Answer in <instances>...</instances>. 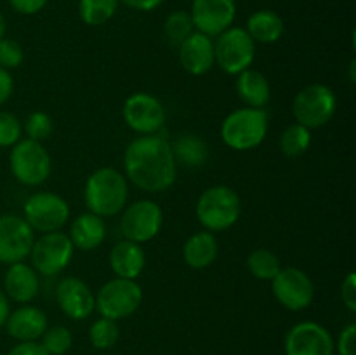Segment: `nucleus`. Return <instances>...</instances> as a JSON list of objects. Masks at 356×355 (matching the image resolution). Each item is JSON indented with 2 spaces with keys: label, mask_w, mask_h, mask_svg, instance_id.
I'll return each instance as SVG.
<instances>
[{
  "label": "nucleus",
  "mask_w": 356,
  "mask_h": 355,
  "mask_svg": "<svg viewBox=\"0 0 356 355\" xmlns=\"http://www.w3.org/2000/svg\"><path fill=\"white\" fill-rule=\"evenodd\" d=\"M124 171L125 178L139 190L149 194L169 190L177 174L170 139L160 132L136 138L124 153Z\"/></svg>",
  "instance_id": "nucleus-1"
},
{
  "label": "nucleus",
  "mask_w": 356,
  "mask_h": 355,
  "mask_svg": "<svg viewBox=\"0 0 356 355\" xmlns=\"http://www.w3.org/2000/svg\"><path fill=\"white\" fill-rule=\"evenodd\" d=\"M127 178L115 167H99L87 178L83 200L92 214L101 218L117 216L127 205Z\"/></svg>",
  "instance_id": "nucleus-2"
},
{
  "label": "nucleus",
  "mask_w": 356,
  "mask_h": 355,
  "mask_svg": "<svg viewBox=\"0 0 356 355\" xmlns=\"http://www.w3.org/2000/svg\"><path fill=\"white\" fill-rule=\"evenodd\" d=\"M268 113L264 108H236L226 115L221 124V138L226 146L236 152L254 150L266 139Z\"/></svg>",
  "instance_id": "nucleus-3"
},
{
  "label": "nucleus",
  "mask_w": 356,
  "mask_h": 355,
  "mask_svg": "<svg viewBox=\"0 0 356 355\" xmlns=\"http://www.w3.org/2000/svg\"><path fill=\"white\" fill-rule=\"evenodd\" d=\"M242 200L233 188L216 184L207 188L197 200V219L207 232H222L238 221Z\"/></svg>",
  "instance_id": "nucleus-4"
},
{
  "label": "nucleus",
  "mask_w": 356,
  "mask_h": 355,
  "mask_svg": "<svg viewBox=\"0 0 356 355\" xmlns=\"http://www.w3.org/2000/svg\"><path fill=\"white\" fill-rule=\"evenodd\" d=\"M336 110V93L325 84H309L299 90L292 101L296 122L308 129H318L329 124Z\"/></svg>",
  "instance_id": "nucleus-5"
},
{
  "label": "nucleus",
  "mask_w": 356,
  "mask_h": 355,
  "mask_svg": "<svg viewBox=\"0 0 356 355\" xmlns=\"http://www.w3.org/2000/svg\"><path fill=\"white\" fill-rule=\"evenodd\" d=\"M216 65L228 75H238L252 66L256 59V42L245 28L229 26L214 40Z\"/></svg>",
  "instance_id": "nucleus-6"
},
{
  "label": "nucleus",
  "mask_w": 356,
  "mask_h": 355,
  "mask_svg": "<svg viewBox=\"0 0 356 355\" xmlns=\"http://www.w3.org/2000/svg\"><path fill=\"white\" fill-rule=\"evenodd\" d=\"M10 173L26 187H38L51 176V155L42 143L33 139H19L9 155Z\"/></svg>",
  "instance_id": "nucleus-7"
},
{
  "label": "nucleus",
  "mask_w": 356,
  "mask_h": 355,
  "mask_svg": "<svg viewBox=\"0 0 356 355\" xmlns=\"http://www.w3.org/2000/svg\"><path fill=\"white\" fill-rule=\"evenodd\" d=\"M141 285L131 278H111L101 285L96 294V310L101 317L111 320L127 319L141 306Z\"/></svg>",
  "instance_id": "nucleus-8"
},
{
  "label": "nucleus",
  "mask_w": 356,
  "mask_h": 355,
  "mask_svg": "<svg viewBox=\"0 0 356 355\" xmlns=\"http://www.w3.org/2000/svg\"><path fill=\"white\" fill-rule=\"evenodd\" d=\"M23 218L33 232H58L68 223L70 205L54 191H38L30 195L23 205Z\"/></svg>",
  "instance_id": "nucleus-9"
},
{
  "label": "nucleus",
  "mask_w": 356,
  "mask_h": 355,
  "mask_svg": "<svg viewBox=\"0 0 356 355\" xmlns=\"http://www.w3.org/2000/svg\"><path fill=\"white\" fill-rule=\"evenodd\" d=\"M73 253H75V247H73L68 233L61 232V230L42 233L31 246V267L35 268L37 274L52 277V275L61 274L68 267Z\"/></svg>",
  "instance_id": "nucleus-10"
},
{
  "label": "nucleus",
  "mask_w": 356,
  "mask_h": 355,
  "mask_svg": "<svg viewBox=\"0 0 356 355\" xmlns=\"http://www.w3.org/2000/svg\"><path fill=\"white\" fill-rule=\"evenodd\" d=\"M163 225V212L156 202L143 198L125 205L120 218V232L125 240L145 244L155 239Z\"/></svg>",
  "instance_id": "nucleus-11"
},
{
  "label": "nucleus",
  "mask_w": 356,
  "mask_h": 355,
  "mask_svg": "<svg viewBox=\"0 0 356 355\" xmlns=\"http://www.w3.org/2000/svg\"><path fill=\"white\" fill-rule=\"evenodd\" d=\"M125 124L141 136L156 134L165 125V108L162 101L148 93H134L122 108Z\"/></svg>",
  "instance_id": "nucleus-12"
},
{
  "label": "nucleus",
  "mask_w": 356,
  "mask_h": 355,
  "mask_svg": "<svg viewBox=\"0 0 356 355\" xmlns=\"http://www.w3.org/2000/svg\"><path fill=\"white\" fill-rule=\"evenodd\" d=\"M273 294L277 301L292 312L308 308L315 299V284L312 277L301 268L287 267L282 268L277 277L271 281Z\"/></svg>",
  "instance_id": "nucleus-13"
},
{
  "label": "nucleus",
  "mask_w": 356,
  "mask_h": 355,
  "mask_svg": "<svg viewBox=\"0 0 356 355\" xmlns=\"http://www.w3.org/2000/svg\"><path fill=\"white\" fill-rule=\"evenodd\" d=\"M285 355H334V338L322 324L305 320L285 334Z\"/></svg>",
  "instance_id": "nucleus-14"
},
{
  "label": "nucleus",
  "mask_w": 356,
  "mask_h": 355,
  "mask_svg": "<svg viewBox=\"0 0 356 355\" xmlns=\"http://www.w3.org/2000/svg\"><path fill=\"white\" fill-rule=\"evenodd\" d=\"M35 232L24 218L16 214L0 216V263H19L30 256Z\"/></svg>",
  "instance_id": "nucleus-15"
},
{
  "label": "nucleus",
  "mask_w": 356,
  "mask_h": 355,
  "mask_svg": "<svg viewBox=\"0 0 356 355\" xmlns=\"http://www.w3.org/2000/svg\"><path fill=\"white\" fill-rule=\"evenodd\" d=\"M190 14L195 31L214 38L233 26L236 17V2L235 0H193Z\"/></svg>",
  "instance_id": "nucleus-16"
},
{
  "label": "nucleus",
  "mask_w": 356,
  "mask_h": 355,
  "mask_svg": "<svg viewBox=\"0 0 356 355\" xmlns=\"http://www.w3.org/2000/svg\"><path fill=\"white\" fill-rule=\"evenodd\" d=\"M56 301L73 320H83L96 310V294L79 277H65L56 285Z\"/></svg>",
  "instance_id": "nucleus-17"
},
{
  "label": "nucleus",
  "mask_w": 356,
  "mask_h": 355,
  "mask_svg": "<svg viewBox=\"0 0 356 355\" xmlns=\"http://www.w3.org/2000/svg\"><path fill=\"white\" fill-rule=\"evenodd\" d=\"M179 63L190 75H205L216 65L214 40L200 31H193L177 47Z\"/></svg>",
  "instance_id": "nucleus-18"
},
{
  "label": "nucleus",
  "mask_w": 356,
  "mask_h": 355,
  "mask_svg": "<svg viewBox=\"0 0 356 355\" xmlns=\"http://www.w3.org/2000/svg\"><path fill=\"white\" fill-rule=\"evenodd\" d=\"M49 327L47 315L44 310L31 305H23L9 313L6 320V329L10 338L23 341H37Z\"/></svg>",
  "instance_id": "nucleus-19"
},
{
  "label": "nucleus",
  "mask_w": 356,
  "mask_h": 355,
  "mask_svg": "<svg viewBox=\"0 0 356 355\" xmlns=\"http://www.w3.org/2000/svg\"><path fill=\"white\" fill-rule=\"evenodd\" d=\"M38 287V274L31 265L23 261L9 265L3 277V292L7 298L16 303H30L37 298Z\"/></svg>",
  "instance_id": "nucleus-20"
},
{
  "label": "nucleus",
  "mask_w": 356,
  "mask_h": 355,
  "mask_svg": "<svg viewBox=\"0 0 356 355\" xmlns=\"http://www.w3.org/2000/svg\"><path fill=\"white\" fill-rule=\"evenodd\" d=\"M110 267L117 277L136 281L146 267L145 249L141 247V244L124 239L111 247Z\"/></svg>",
  "instance_id": "nucleus-21"
},
{
  "label": "nucleus",
  "mask_w": 356,
  "mask_h": 355,
  "mask_svg": "<svg viewBox=\"0 0 356 355\" xmlns=\"http://www.w3.org/2000/svg\"><path fill=\"white\" fill-rule=\"evenodd\" d=\"M73 247L79 251H94L106 239V225L101 216L83 212L73 219L68 233Z\"/></svg>",
  "instance_id": "nucleus-22"
},
{
  "label": "nucleus",
  "mask_w": 356,
  "mask_h": 355,
  "mask_svg": "<svg viewBox=\"0 0 356 355\" xmlns=\"http://www.w3.org/2000/svg\"><path fill=\"white\" fill-rule=\"evenodd\" d=\"M219 254L218 239L212 232L202 230L193 233L183 246V260L195 270L211 267Z\"/></svg>",
  "instance_id": "nucleus-23"
},
{
  "label": "nucleus",
  "mask_w": 356,
  "mask_h": 355,
  "mask_svg": "<svg viewBox=\"0 0 356 355\" xmlns=\"http://www.w3.org/2000/svg\"><path fill=\"white\" fill-rule=\"evenodd\" d=\"M236 94L249 108H264L271 100V86L266 75L257 70H245L236 75Z\"/></svg>",
  "instance_id": "nucleus-24"
},
{
  "label": "nucleus",
  "mask_w": 356,
  "mask_h": 355,
  "mask_svg": "<svg viewBox=\"0 0 356 355\" xmlns=\"http://www.w3.org/2000/svg\"><path fill=\"white\" fill-rule=\"evenodd\" d=\"M245 31L256 44H275L285 31V23L280 14L270 9L256 10L249 16Z\"/></svg>",
  "instance_id": "nucleus-25"
},
{
  "label": "nucleus",
  "mask_w": 356,
  "mask_h": 355,
  "mask_svg": "<svg viewBox=\"0 0 356 355\" xmlns=\"http://www.w3.org/2000/svg\"><path fill=\"white\" fill-rule=\"evenodd\" d=\"M176 164L188 167V169H198L205 166L209 159V146L204 139L195 132H181L174 141H170Z\"/></svg>",
  "instance_id": "nucleus-26"
},
{
  "label": "nucleus",
  "mask_w": 356,
  "mask_h": 355,
  "mask_svg": "<svg viewBox=\"0 0 356 355\" xmlns=\"http://www.w3.org/2000/svg\"><path fill=\"white\" fill-rule=\"evenodd\" d=\"M312 129L301 124H291L280 134V150L285 157H301L312 146Z\"/></svg>",
  "instance_id": "nucleus-27"
},
{
  "label": "nucleus",
  "mask_w": 356,
  "mask_h": 355,
  "mask_svg": "<svg viewBox=\"0 0 356 355\" xmlns=\"http://www.w3.org/2000/svg\"><path fill=\"white\" fill-rule=\"evenodd\" d=\"M120 0H79V16L89 26H101L115 16Z\"/></svg>",
  "instance_id": "nucleus-28"
},
{
  "label": "nucleus",
  "mask_w": 356,
  "mask_h": 355,
  "mask_svg": "<svg viewBox=\"0 0 356 355\" xmlns=\"http://www.w3.org/2000/svg\"><path fill=\"white\" fill-rule=\"evenodd\" d=\"M247 268L250 274L259 281H273L278 271L282 270V263L277 254L270 249H254L247 258Z\"/></svg>",
  "instance_id": "nucleus-29"
},
{
  "label": "nucleus",
  "mask_w": 356,
  "mask_h": 355,
  "mask_svg": "<svg viewBox=\"0 0 356 355\" xmlns=\"http://www.w3.org/2000/svg\"><path fill=\"white\" fill-rule=\"evenodd\" d=\"M193 31V19H191V14L188 13V10H172V13L165 17L163 33H165L167 40H169V44L172 45V47H179Z\"/></svg>",
  "instance_id": "nucleus-30"
},
{
  "label": "nucleus",
  "mask_w": 356,
  "mask_h": 355,
  "mask_svg": "<svg viewBox=\"0 0 356 355\" xmlns=\"http://www.w3.org/2000/svg\"><path fill=\"white\" fill-rule=\"evenodd\" d=\"M118 338H120V327H118L117 320L106 319V317L97 319L89 329V340L97 350H108V348L115 347Z\"/></svg>",
  "instance_id": "nucleus-31"
},
{
  "label": "nucleus",
  "mask_w": 356,
  "mask_h": 355,
  "mask_svg": "<svg viewBox=\"0 0 356 355\" xmlns=\"http://www.w3.org/2000/svg\"><path fill=\"white\" fill-rule=\"evenodd\" d=\"M42 347L47 350L49 355H63L72 348L73 336L72 331L65 326H52L45 329L42 334Z\"/></svg>",
  "instance_id": "nucleus-32"
},
{
  "label": "nucleus",
  "mask_w": 356,
  "mask_h": 355,
  "mask_svg": "<svg viewBox=\"0 0 356 355\" xmlns=\"http://www.w3.org/2000/svg\"><path fill=\"white\" fill-rule=\"evenodd\" d=\"M23 129L28 139L42 143L51 138L52 131H54V122H52L51 115H47L45 111H33L26 117Z\"/></svg>",
  "instance_id": "nucleus-33"
},
{
  "label": "nucleus",
  "mask_w": 356,
  "mask_h": 355,
  "mask_svg": "<svg viewBox=\"0 0 356 355\" xmlns=\"http://www.w3.org/2000/svg\"><path fill=\"white\" fill-rule=\"evenodd\" d=\"M23 124L16 115L0 110V148L14 146L21 139Z\"/></svg>",
  "instance_id": "nucleus-34"
},
{
  "label": "nucleus",
  "mask_w": 356,
  "mask_h": 355,
  "mask_svg": "<svg viewBox=\"0 0 356 355\" xmlns=\"http://www.w3.org/2000/svg\"><path fill=\"white\" fill-rule=\"evenodd\" d=\"M24 51L19 42L13 38H2L0 40V68L14 70L23 63Z\"/></svg>",
  "instance_id": "nucleus-35"
},
{
  "label": "nucleus",
  "mask_w": 356,
  "mask_h": 355,
  "mask_svg": "<svg viewBox=\"0 0 356 355\" xmlns=\"http://www.w3.org/2000/svg\"><path fill=\"white\" fill-rule=\"evenodd\" d=\"M334 348L339 355H356V326L348 324L339 333L337 341H334Z\"/></svg>",
  "instance_id": "nucleus-36"
},
{
  "label": "nucleus",
  "mask_w": 356,
  "mask_h": 355,
  "mask_svg": "<svg viewBox=\"0 0 356 355\" xmlns=\"http://www.w3.org/2000/svg\"><path fill=\"white\" fill-rule=\"evenodd\" d=\"M341 299L351 313L356 312V275L350 271L341 284Z\"/></svg>",
  "instance_id": "nucleus-37"
},
{
  "label": "nucleus",
  "mask_w": 356,
  "mask_h": 355,
  "mask_svg": "<svg viewBox=\"0 0 356 355\" xmlns=\"http://www.w3.org/2000/svg\"><path fill=\"white\" fill-rule=\"evenodd\" d=\"M49 0H9L10 7L16 10L17 14H23V16H31V14H37L47 6Z\"/></svg>",
  "instance_id": "nucleus-38"
},
{
  "label": "nucleus",
  "mask_w": 356,
  "mask_h": 355,
  "mask_svg": "<svg viewBox=\"0 0 356 355\" xmlns=\"http://www.w3.org/2000/svg\"><path fill=\"white\" fill-rule=\"evenodd\" d=\"M7 355H49V354L40 343H37V341H23V343H17L16 347L10 348V352Z\"/></svg>",
  "instance_id": "nucleus-39"
},
{
  "label": "nucleus",
  "mask_w": 356,
  "mask_h": 355,
  "mask_svg": "<svg viewBox=\"0 0 356 355\" xmlns=\"http://www.w3.org/2000/svg\"><path fill=\"white\" fill-rule=\"evenodd\" d=\"M14 90V80L9 70L0 68V104L6 103Z\"/></svg>",
  "instance_id": "nucleus-40"
},
{
  "label": "nucleus",
  "mask_w": 356,
  "mask_h": 355,
  "mask_svg": "<svg viewBox=\"0 0 356 355\" xmlns=\"http://www.w3.org/2000/svg\"><path fill=\"white\" fill-rule=\"evenodd\" d=\"M124 6L131 7L134 10H141V13H149V10H155L156 7L162 6L163 0H120Z\"/></svg>",
  "instance_id": "nucleus-41"
},
{
  "label": "nucleus",
  "mask_w": 356,
  "mask_h": 355,
  "mask_svg": "<svg viewBox=\"0 0 356 355\" xmlns=\"http://www.w3.org/2000/svg\"><path fill=\"white\" fill-rule=\"evenodd\" d=\"M10 308H9V298L6 296V292L0 289V327L6 326V320L9 317Z\"/></svg>",
  "instance_id": "nucleus-42"
},
{
  "label": "nucleus",
  "mask_w": 356,
  "mask_h": 355,
  "mask_svg": "<svg viewBox=\"0 0 356 355\" xmlns=\"http://www.w3.org/2000/svg\"><path fill=\"white\" fill-rule=\"evenodd\" d=\"M6 30H7L6 17H3L2 13H0V40H2V38H6Z\"/></svg>",
  "instance_id": "nucleus-43"
}]
</instances>
